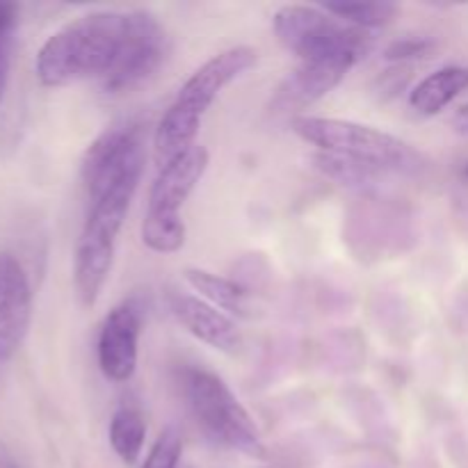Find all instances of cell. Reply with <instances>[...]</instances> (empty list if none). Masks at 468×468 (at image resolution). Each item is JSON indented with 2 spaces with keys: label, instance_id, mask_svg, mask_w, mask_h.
Instances as JSON below:
<instances>
[{
  "label": "cell",
  "instance_id": "obj_1",
  "mask_svg": "<svg viewBox=\"0 0 468 468\" xmlns=\"http://www.w3.org/2000/svg\"><path fill=\"white\" fill-rule=\"evenodd\" d=\"M126 35V12H91L59 27L37 53L35 71L44 87H67L99 78L117 62Z\"/></svg>",
  "mask_w": 468,
  "mask_h": 468
},
{
  "label": "cell",
  "instance_id": "obj_2",
  "mask_svg": "<svg viewBox=\"0 0 468 468\" xmlns=\"http://www.w3.org/2000/svg\"><path fill=\"white\" fill-rule=\"evenodd\" d=\"M259 59L251 46H233L201 64L178 90L176 99L160 117L154 135V151L158 165L172 163L197 144L201 119L219 96V91L240 76H245Z\"/></svg>",
  "mask_w": 468,
  "mask_h": 468
},
{
  "label": "cell",
  "instance_id": "obj_3",
  "mask_svg": "<svg viewBox=\"0 0 468 468\" xmlns=\"http://www.w3.org/2000/svg\"><path fill=\"white\" fill-rule=\"evenodd\" d=\"M142 172L128 174L112 187L90 199L82 231L73 254V286L82 306H94L103 292L114 263L117 238L140 186Z\"/></svg>",
  "mask_w": 468,
  "mask_h": 468
},
{
  "label": "cell",
  "instance_id": "obj_4",
  "mask_svg": "<svg viewBox=\"0 0 468 468\" xmlns=\"http://www.w3.org/2000/svg\"><path fill=\"white\" fill-rule=\"evenodd\" d=\"M274 35L302 62H346L355 67L373 48V37L309 5H283L274 12Z\"/></svg>",
  "mask_w": 468,
  "mask_h": 468
},
{
  "label": "cell",
  "instance_id": "obj_5",
  "mask_svg": "<svg viewBox=\"0 0 468 468\" xmlns=\"http://www.w3.org/2000/svg\"><path fill=\"white\" fill-rule=\"evenodd\" d=\"M208 149L195 144L158 169L149 190L142 242L155 254H176L186 245L187 229L181 218V208L187 197L195 192L208 169Z\"/></svg>",
  "mask_w": 468,
  "mask_h": 468
},
{
  "label": "cell",
  "instance_id": "obj_6",
  "mask_svg": "<svg viewBox=\"0 0 468 468\" xmlns=\"http://www.w3.org/2000/svg\"><path fill=\"white\" fill-rule=\"evenodd\" d=\"M183 391L192 416L213 441L251 460H265L263 439L254 419L219 375L204 368L186 370Z\"/></svg>",
  "mask_w": 468,
  "mask_h": 468
},
{
  "label": "cell",
  "instance_id": "obj_7",
  "mask_svg": "<svg viewBox=\"0 0 468 468\" xmlns=\"http://www.w3.org/2000/svg\"><path fill=\"white\" fill-rule=\"evenodd\" d=\"M291 128L297 137L314 144L318 151L379 165L388 172H410L416 160L407 142L366 123L300 114L291 119Z\"/></svg>",
  "mask_w": 468,
  "mask_h": 468
},
{
  "label": "cell",
  "instance_id": "obj_8",
  "mask_svg": "<svg viewBox=\"0 0 468 468\" xmlns=\"http://www.w3.org/2000/svg\"><path fill=\"white\" fill-rule=\"evenodd\" d=\"M169 55V37L149 12H126V35L117 62L101 80L108 94H123L155 76Z\"/></svg>",
  "mask_w": 468,
  "mask_h": 468
},
{
  "label": "cell",
  "instance_id": "obj_9",
  "mask_svg": "<svg viewBox=\"0 0 468 468\" xmlns=\"http://www.w3.org/2000/svg\"><path fill=\"white\" fill-rule=\"evenodd\" d=\"M144 135L137 123L110 126L87 146L80 174L87 187V197L96 199L101 192L112 187L128 174L144 169Z\"/></svg>",
  "mask_w": 468,
  "mask_h": 468
},
{
  "label": "cell",
  "instance_id": "obj_10",
  "mask_svg": "<svg viewBox=\"0 0 468 468\" xmlns=\"http://www.w3.org/2000/svg\"><path fill=\"white\" fill-rule=\"evenodd\" d=\"M142 311L133 300L108 311L99 334V366L110 382L123 384L135 375L140 355Z\"/></svg>",
  "mask_w": 468,
  "mask_h": 468
},
{
  "label": "cell",
  "instance_id": "obj_11",
  "mask_svg": "<svg viewBox=\"0 0 468 468\" xmlns=\"http://www.w3.org/2000/svg\"><path fill=\"white\" fill-rule=\"evenodd\" d=\"M32 318V291L21 261L0 254V359L21 347Z\"/></svg>",
  "mask_w": 468,
  "mask_h": 468
},
{
  "label": "cell",
  "instance_id": "obj_12",
  "mask_svg": "<svg viewBox=\"0 0 468 468\" xmlns=\"http://www.w3.org/2000/svg\"><path fill=\"white\" fill-rule=\"evenodd\" d=\"M352 64L346 62H302L291 76L282 80L270 99L272 114H291L311 108L336 90Z\"/></svg>",
  "mask_w": 468,
  "mask_h": 468
},
{
  "label": "cell",
  "instance_id": "obj_13",
  "mask_svg": "<svg viewBox=\"0 0 468 468\" xmlns=\"http://www.w3.org/2000/svg\"><path fill=\"white\" fill-rule=\"evenodd\" d=\"M167 302L174 318L197 341L206 343L213 350L227 352V355H233V352H238L242 347L240 332H238L236 323L224 311L215 309L213 304H208L201 297L186 295V292H169Z\"/></svg>",
  "mask_w": 468,
  "mask_h": 468
},
{
  "label": "cell",
  "instance_id": "obj_14",
  "mask_svg": "<svg viewBox=\"0 0 468 468\" xmlns=\"http://www.w3.org/2000/svg\"><path fill=\"white\" fill-rule=\"evenodd\" d=\"M186 282L195 292H199L201 300L213 304L215 309L231 314L236 318H250L251 315V292L250 288L242 286L240 282L219 274L208 272V270L187 268L183 272Z\"/></svg>",
  "mask_w": 468,
  "mask_h": 468
},
{
  "label": "cell",
  "instance_id": "obj_15",
  "mask_svg": "<svg viewBox=\"0 0 468 468\" xmlns=\"http://www.w3.org/2000/svg\"><path fill=\"white\" fill-rule=\"evenodd\" d=\"M468 90L466 67H443L430 73L410 94V105L423 117H434Z\"/></svg>",
  "mask_w": 468,
  "mask_h": 468
},
{
  "label": "cell",
  "instance_id": "obj_16",
  "mask_svg": "<svg viewBox=\"0 0 468 468\" xmlns=\"http://www.w3.org/2000/svg\"><path fill=\"white\" fill-rule=\"evenodd\" d=\"M314 163L323 176L332 178L338 186L355 187V190H368V187L379 186L391 174L388 169L379 167V165L347 158V155L341 154H329V151H318L314 155Z\"/></svg>",
  "mask_w": 468,
  "mask_h": 468
},
{
  "label": "cell",
  "instance_id": "obj_17",
  "mask_svg": "<svg viewBox=\"0 0 468 468\" xmlns=\"http://www.w3.org/2000/svg\"><path fill=\"white\" fill-rule=\"evenodd\" d=\"M146 439V420L137 407H119L110 420V443L123 464H135Z\"/></svg>",
  "mask_w": 468,
  "mask_h": 468
},
{
  "label": "cell",
  "instance_id": "obj_18",
  "mask_svg": "<svg viewBox=\"0 0 468 468\" xmlns=\"http://www.w3.org/2000/svg\"><path fill=\"white\" fill-rule=\"evenodd\" d=\"M320 7L338 21L347 23L359 30H373L391 23L398 14V5L393 3H366V0H329Z\"/></svg>",
  "mask_w": 468,
  "mask_h": 468
},
{
  "label": "cell",
  "instance_id": "obj_19",
  "mask_svg": "<svg viewBox=\"0 0 468 468\" xmlns=\"http://www.w3.org/2000/svg\"><path fill=\"white\" fill-rule=\"evenodd\" d=\"M183 452V439L176 428L163 430L155 439L154 448L149 451V457L144 460L142 468H178V460Z\"/></svg>",
  "mask_w": 468,
  "mask_h": 468
},
{
  "label": "cell",
  "instance_id": "obj_20",
  "mask_svg": "<svg viewBox=\"0 0 468 468\" xmlns=\"http://www.w3.org/2000/svg\"><path fill=\"white\" fill-rule=\"evenodd\" d=\"M437 50V41L430 37H400L384 48V59L388 62H414V59L432 58Z\"/></svg>",
  "mask_w": 468,
  "mask_h": 468
},
{
  "label": "cell",
  "instance_id": "obj_21",
  "mask_svg": "<svg viewBox=\"0 0 468 468\" xmlns=\"http://www.w3.org/2000/svg\"><path fill=\"white\" fill-rule=\"evenodd\" d=\"M18 23V7L14 3H0V101L5 96L9 73V58H12V41Z\"/></svg>",
  "mask_w": 468,
  "mask_h": 468
},
{
  "label": "cell",
  "instance_id": "obj_22",
  "mask_svg": "<svg viewBox=\"0 0 468 468\" xmlns=\"http://www.w3.org/2000/svg\"><path fill=\"white\" fill-rule=\"evenodd\" d=\"M452 128H455L460 135H468V103L460 105L457 112L452 114Z\"/></svg>",
  "mask_w": 468,
  "mask_h": 468
},
{
  "label": "cell",
  "instance_id": "obj_23",
  "mask_svg": "<svg viewBox=\"0 0 468 468\" xmlns=\"http://www.w3.org/2000/svg\"><path fill=\"white\" fill-rule=\"evenodd\" d=\"M460 178L464 183H468V160L466 163H462V167H460Z\"/></svg>",
  "mask_w": 468,
  "mask_h": 468
}]
</instances>
